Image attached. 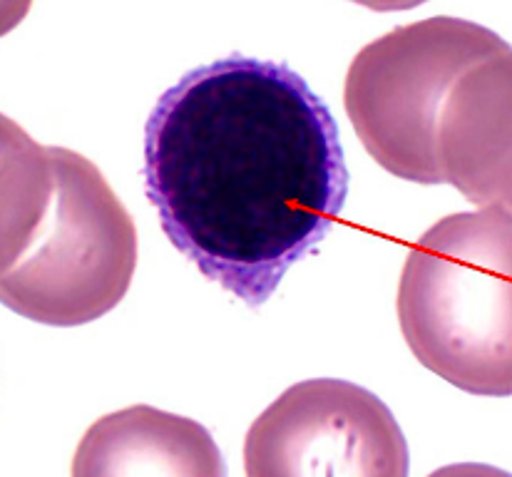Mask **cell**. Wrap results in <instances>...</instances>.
<instances>
[{
  "label": "cell",
  "instance_id": "6da1fadb",
  "mask_svg": "<svg viewBox=\"0 0 512 477\" xmlns=\"http://www.w3.org/2000/svg\"><path fill=\"white\" fill-rule=\"evenodd\" d=\"M145 189L174 249L256 309L341 217L339 125L294 68L229 55L157 100Z\"/></svg>",
  "mask_w": 512,
  "mask_h": 477
},
{
  "label": "cell",
  "instance_id": "7a4b0ae2",
  "mask_svg": "<svg viewBox=\"0 0 512 477\" xmlns=\"http://www.w3.org/2000/svg\"><path fill=\"white\" fill-rule=\"evenodd\" d=\"M512 53L463 18L401 25L358 50L343 105L366 152L406 182L510 204Z\"/></svg>",
  "mask_w": 512,
  "mask_h": 477
},
{
  "label": "cell",
  "instance_id": "3957f363",
  "mask_svg": "<svg viewBox=\"0 0 512 477\" xmlns=\"http://www.w3.org/2000/svg\"><path fill=\"white\" fill-rule=\"evenodd\" d=\"M3 306L45 326H85L130 291L137 229L105 174L3 117Z\"/></svg>",
  "mask_w": 512,
  "mask_h": 477
},
{
  "label": "cell",
  "instance_id": "277c9868",
  "mask_svg": "<svg viewBox=\"0 0 512 477\" xmlns=\"http://www.w3.org/2000/svg\"><path fill=\"white\" fill-rule=\"evenodd\" d=\"M421 366L473 396L512 391L510 204L440 219L408 251L396 296Z\"/></svg>",
  "mask_w": 512,
  "mask_h": 477
},
{
  "label": "cell",
  "instance_id": "5b68a950",
  "mask_svg": "<svg viewBox=\"0 0 512 477\" xmlns=\"http://www.w3.org/2000/svg\"><path fill=\"white\" fill-rule=\"evenodd\" d=\"M408 443L376 393L341 378L286 388L249 428V477H406Z\"/></svg>",
  "mask_w": 512,
  "mask_h": 477
},
{
  "label": "cell",
  "instance_id": "8992f818",
  "mask_svg": "<svg viewBox=\"0 0 512 477\" xmlns=\"http://www.w3.org/2000/svg\"><path fill=\"white\" fill-rule=\"evenodd\" d=\"M75 477H224L222 450L204 425L152 405H130L87 428L73 458Z\"/></svg>",
  "mask_w": 512,
  "mask_h": 477
}]
</instances>
